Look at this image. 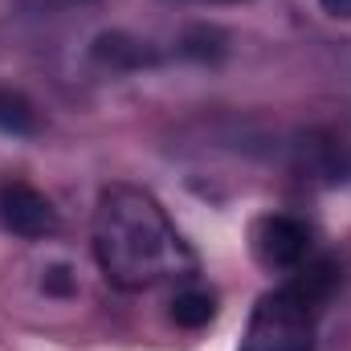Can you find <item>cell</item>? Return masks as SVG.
<instances>
[{
    "instance_id": "cell-6",
    "label": "cell",
    "mask_w": 351,
    "mask_h": 351,
    "mask_svg": "<svg viewBox=\"0 0 351 351\" xmlns=\"http://www.w3.org/2000/svg\"><path fill=\"white\" fill-rule=\"evenodd\" d=\"M0 131H8V135H33L37 131V110L16 90H0Z\"/></svg>"
},
{
    "instance_id": "cell-4",
    "label": "cell",
    "mask_w": 351,
    "mask_h": 351,
    "mask_svg": "<svg viewBox=\"0 0 351 351\" xmlns=\"http://www.w3.org/2000/svg\"><path fill=\"white\" fill-rule=\"evenodd\" d=\"M58 208L49 204L45 192H37L25 180H4L0 184V229L21 237V241H45L58 233Z\"/></svg>"
},
{
    "instance_id": "cell-1",
    "label": "cell",
    "mask_w": 351,
    "mask_h": 351,
    "mask_svg": "<svg viewBox=\"0 0 351 351\" xmlns=\"http://www.w3.org/2000/svg\"><path fill=\"white\" fill-rule=\"evenodd\" d=\"M90 245L106 282L131 294L152 290L160 282L192 278L196 269V258L164 204L135 184H110L98 192Z\"/></svg>"
},
{
    "instance_id": "cell-5",
    "label": "cell",
    "mask_w": 351,
    "mask_h": 351,
    "mask_svg": "<svg viewBox=\"0 0 351 351\" xmlns=\"http://www.w3.org/2000/svg\"><path fill=\"white\" fill-rule=\"evenodd\" d=\"M213 315H217V302H213V294H208V290L188 286V290H180V294H176V302H172L176 327L200 331V327H208V323H213Z\"/></svg>"
},
{
    "instance_id": "cell-7",
    "label": "cell",
    "mask_w": 351,
    "mask_h": 351,
    "mask_svg": "<svg viewBox=\"0 0 351 351\" xmlns=\"http://www.w3.org/2000/svg\"><path fill=\"white\" fill-rule=\"evenodd\" d=\"M319 8H323L327 16H343V21L351 16V0H319Z\"/></svg>"
},
{
    "instance_id": "cell-2",
    "label": "cell",
    "mask_w": 351,
    "mask_h": 351,
    "mask_svg": "<svg viewBox=\"0 0 351 351\" xmlns=\"http://www.w3.org/2000/svg\"><path fill=\"white\" fill-rule=\"evenodd\" d=\"M335 286V265L311 258L286 274L278 290L258 298L237 351H315V323Z\"/></svg>"
},
{
    "instance_id": "cell-3",
    "label": "cell",
    "mask_w": 351,
    "mask_h": 351,
    "mask_svg": "<svg viewBox=\"0 0 351 351\" xmlns=\"http://www.w3.org/2000/svg\"><path fill=\"white\" fill-rule=\"evenodd\" d=\"M254 258L274 274H294L311 262V229L290 213H269L250 233Z\"/></svg>"
}]
</instances>
